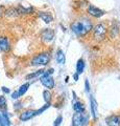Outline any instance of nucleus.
Wrapping results in <instances>:
<instances>
[{"label": "nucleus", "instance_id": "26", "mask_svg": "<svg viewBox=\"0 0 120 126\" xmlns=\"http://www.w3.org/2000/svg\"><path fill=\"white\" fill-rule=\"evenodd\" d=\"M74 79H75V80H77V79H78V76H77V74H76L75 76H74Z\"/></svg>", "mask_w": 120, "mask_h": 126}, {"label": "nucleus", "instance_id": "12", "mask_svg": "<svg viewBox=\"0 0 120 126\" xmlns=\"http://www.w3.org/2000/svg\"><path fill=\"white\" fill-rule=\"evenodd\" d=\"M11 121L6 112H0V126H10Z\"/></svg>", "mask_w": 120, "mask_h": 126}, {"label": "nucleus", "instance_id": "6", "mask_svg": "<svg viewBox=\"0 0 120 126\" xmlns=\"http://www.w3.org/2000/svg\"><path fill=\"white\" fill-rule=\"evenodd\" d=\"M88 13H89V15H91V16H93V17H95V18H99V17H101V16L104 15L103 11H101L100 9H97V7L94 6V5H89Z\"/></svg>", "mask_w": 120, "mask_h": 126}, {"label": "nucleus", "instance_id": "3", "mask_svg": "<svg viewBox=\"0 0 120 126\" xmlns=\"http://www.w3.org/2000/svg\"><path fill=\"white\" fill-rule=\"evenodd\" d=\"M53 73V69H49V70H46V72L43 73V76L41 77V83L43 84L45 87H47L49 89H51L55 87V80L53 78L51 77V75Z\"/></svg>", "mask_w": 120, "mask_h": 126}, {"label": "nucleus", "instance_id": "1", "mask_svg": "<svg viewBox=\"0 0 120 126\" xmlns=\"http://www.w3.org/2000/svg\"><path fill=\"white\" fill-rule=\"evenodd\" d=\"M71 29L78 36H85V35H87L93 29V25H92V22L89 19L83 18V19H79V20L73 22L71 25Z\"/></svg>", "mask_w": 120, "mask_h": 126}, {"label": "nucleus", "instance_id": "21", "mask_svg": "<svg viewBox=\"0 0 120 126\" xmlns=\"http://www.w3.org/2000/svg\"><path fill=\"white\" fill-rule=\"evenodd\" d=\"M62 120H63L62 116H59V117L56 118V120L55 121V124H53V126H60V124L62 123Z\"/></svg>", "mask_w": 120, "mask_h": 126}, {"label": "nucleus", "instance_id": "5", "mask_svg": "<svg viewBox=\"0 0 120 126\" xmlns=\"http://www.w3.org/2000/svg\"><path fill=\"white\" fill-rule=\"evenodd\" d=\"M86 123V117L83 112H75L72 117V125L73 126H84Z\"/></svg>", "mask_w": 120, "mask_h": 126}, {"label": "nucleus", "instance_id": "15", "mask_svg": "<svg viewBox=\"0 0 120 126\" xmlns=\"http://www.w3.org/2000/svg\"><path fill=\"white\" fill-rule=\"evenodd\" d=\"M56 61L60 63V64H64L65 63V55L63 53V50L59 49L56 53Z\"/></svg>", "mask_w": 120, "mask_h": 126}, {"label": "nucleus", "instance_id": "18", "mask_svg": "<svg viewBox=\"0 0 120 126\" xmlns=\"http://www.w3.org/2000/svg\"><path fill=\"white\" fill-rule=\"evenodd\" d=\"M44 72H45V70L40 69V70H38V72H36V73L30 74V75H28V76H26V79H33V78H34V77L41 76V75H43V73H44Z\"/></svg>", "mask_w": 120, "mask_h": 126}, {"label": "nucleus", "instance_id": "11", "mask_svg": "<svg viewBox=\"0 0 120 126\" xmlns=\"http://www.w3.org/2000/svg\"><path fill=\"white\" fill-rule=\"evenodd\" d=\"M38 15H39V17H40L45 23H50V22L53 20L52 16L50 15L49 13H46V12H39Z\"/></svg>", "mask_w": 120, "mask_h": 126}, {"label": "nucleus", "instance_id": "7", "mask_svg": "<svg viewBox=\"0 0 120 126\" xmlns=\"http://www.w3.org/2000/svg\"><path fill=\"white\" fill-rule=\"evenodd\" d=\"M41 37H42V40H43L44 42L48 43L50 41H52V39L55 38V33H53L52 30L47 29V30L43 31V33H42V36Z\"/></svg>", "mask_w": 120, "mask_h": 126}, {"label": "nucleus", "instance_id": "16", "mask_svg": "<svg viewBox=\"0 0 120 126\" xmlns=\"http://www.w3.org/2000/svg\"><path fill=\"white\" fill-rule=\"evenodd\" d=\"M28 87H29V83H25V84L21 85V86H20V88L17 90V93H18V94H19V97L23 96V94H24L26 92H27Z\"/></svg>", "mask_w": 120, "mask_h": 126}, {"label": "nucleus", "instance_id": "23", "mask_svg": "<svg viewBox=\"0 0 120 126\" xmlns=\"http://www.w3.org/2000/svg\"><path fill=\"white\" fill-rule=\"evenodd\" d=\"M2 88V92L3 93H5V94H10V89L7 88V87H5V86H3V87H1Z\"/></svg>", "mask_w": 120, "mask_h": 126}, {"label": "nucleus", "instance_id": "4", "mask_svg": "<svg viewBox=\"0 0 120 126\" xmlns=\"http://www.w3.org/2000/svg\"><path fill=\"white\" fill-rule=\"evenodd\" d=\"M49 59H50L49 54L48 53H43V54H40V55H38V56L34 57L32 60V64L33 66H39V65L44 66L49 62Z\"/></svg>", "mask_w": 120, "mask_h": 126}, {"label": "nucleus", "instance_id": "22", "mask_svg": "<svg viewBox=\"0 0 120 126\" xmlns=\"http://www.w3.org/2000/svg\"><path fill=\"white\" fill-rule=\"evenodd\" d=\"M11 98H13V99H18V98H19V94H18V93H17V92L13 93V94H11Z\"/></svg>", "mask_w": 120, "mask_h": 126}, {"label": "nucleus", "instance_id": "20", "mask_svg": "<svg viewBox=\"0 0 120 126\" xmlns=\"http://www.w3.org/2000/svg\"><path fill=\"white\" fill-rule=\"evenodd\" d=\"M6 107V99L4 96H0V108L5 109Z\"/></svg>", "mask_w": 120, "mask_h": 126}, {"label": "nucleus", "instance_id": "9", "mask_svg": "<svg viewBox=\"0 0 120 126\" xmlns=\"http://www.w3.org/2000/svg\"><path fill=\"white\" fill-rule=\"evenodd\" d=\"M34 116H36V110H26V111H23L19 118L21 121H27L33 118Z\"/></svg>", "mask_w": 120, "mask_h": 126}, {"label": "nucleus", "instance_id": "13", "mask_svg": "<svg viewBox=\"0 0 120 126\" xmlns=\"http://www.w3.org/2000/svg\"><path fill=\"white\" fill-rule=\"evenodd\" d=\"M91 109H92V113H93V117L94 119L97 118V102L95 101L94 98H91Z\"/></svg>", "mask_w": 120, "mask_h": 126}, {"label": "nucleus", "instance_id": "8", "mask_svg": "<svg viewBox=\"0 0 120 126\" xmlns=\"http://www.w3.org/2000/svg\"><path fill=\"white\" fill-rule=\"evenodd\" d=\"M11 49V43L10 40L6 37H0V50L2 52H9Z\"/></svg>", "mask_w": 120, "mask_h": 126}, {"label": "nucleus", "instance_id": "14", "mask_svg": "<svg viewBox=\"0 0 120 126\" xmlns=\"http://www.w3.org/2000/svg\"><path fill=\"white\" fill-rule=\"evenodd\" d=\"M84 69H85V62L83 59H79L76 64V72L77 74H82L84 72Z\"/></svg>", "mask_w": 120, "mask_h": 126}, {"label": "nucleus", "instance_id": "25", "mask_svg": "<svg viewBox=\"0 0 120 126\" xmlns=\"http://www.w3.org/2000/svg\"><path fill=\"white\" fill-rule=\"evenodd\" d=\"M2 14H3V7H2L1 5H0V17L2 16Z\"/></svg>", "mask_w": 120, "mask_h": 126}, {"label": "nucleus", "instance_id": "10", "mask_svg": "<svg viewBox=\"0 0 120 126\" xmlns=\"http://www.w3.org/2000/svg\"><path fill=\"white\" fill-rule=\"evenodd\" d=\"M109 126H120V116H111L107 119Z\"/></svg>", "mask_w": 120, "mask_h": 126}, {"label": "nucleus", "instance_id": "2", "mask_svg": "<svg viewBox=\"0 0 120 126\" xmlns=\"http://www.w3.org/2000/svg\"><path fill=\"white\" fill-rule=\"evenodd\" d=\"M107 26L103 24V23H99L97 24L94 30H93V38L95 39L97 42L99 41H102L104 38H106V35H107Z\"/></svg>", "mask_w": 120, "mask_h": 126}, {"label": "nucleus", "instance_id": "24", "mask_svg": "<svg viewBox=\"0 0 120 126\" xmlns=\"http://www.w3.org/2000/svg\"><path fill=\"white\" fill-rule=\"evenodd\" d=\"M86 89H87V92H89V90H90V85L88 84V81H86Z\"/></svg>", "mask_w": 120, "mask_h": 126}, {"label": "nucleus", "instance_id": "19", "mask_svg": "<svg viewBox=\"0 0 120 126\" xmlns=\"http://www.w3.org/2000/svg\"><path fill=\"white\" fill-rule=\"evenodd\" d=\"M43 97H44V100L47 102V103H49L50 100H51V94H50L48 90H44L43 92Z\"/></svg>", "mask_w": 120, "mask_h": 126}, {"label": "nucleus", "instance_id": "17", "mask_svg": "<svg viewBox=\"0 0 120 126\" xmlns=\"http://www.w3.org/2000/svg\"><path fill=\"white\" fill-rule=\"evenodd\" d=\"M73 109L75 110V112H84L85 106L83 105V103H80V102H76V103L73 105Z\"/></svg>", "mask_w": 120, "mask_h": 126}]
</instances>
